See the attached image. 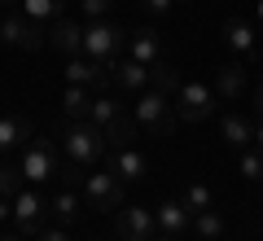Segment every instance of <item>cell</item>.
<instances>
[{
	"instance_id": "1",
	"label": "cell",
	"mask_w": 263,
	"mask_h": 241,
	"mask_svg": "<svg viewBox=\"0 0 263 241\" xmlns=\"http://www.w3.org/2000/svg\"><path fill=\"white\" fill-rule=\"evenodd\" d=\"M62 149H66V158H70V162L92 167L97 158L105 154V132L92 127V123H84V119H75L70 127L62 132Z\"/></svg>"
},
{
	"instance_id": "2",
	"label": "cell",
	"mask_w": 263,
	"mask_h": 241,
	"mask_svg": "<svg viewBox=\"0 0 263 241\" xmlns=\"http://www.w3.org/2000/svg\"><path fill=\"white\" fill-rule=\"evenodd\" d=\"M132 114H136V123H141L149 136H171V132H176V119H180V114L167 105V92H154V88L141 92V101H136Z\"/></svg>"
},
{
	"instance_id": "3",
	"label": "cell",
	"mask_w": 263,
	"mask_h": 241,
	"mask_svg": "<svg viewBox=\"0 0 263 241\" xmlns=\"http://www.w3.org/2000/svg\"><path fill=\"white\" fill-rule=\"evenodd\" d=\"M127 44V31L119 27V22H105V18H97L92 27H84V53L92 57V62H110L119 48Z\"/></svg>"
},
{
	"instance_id": "4",
	"label": "cell",
	"mask_w": 263,
	"mask_h": 241,
	"mask_svg": "<svg viewBox=\"0 0 263 241\" xmlns=\"http://www.w3.org/2000/svg\"><path fill=\"white\" fill-rule=\"evenodd\" d=\"M22 176L27 180H53L57 171H62V158H57V145L53 140H31L27 149H22Z\"/></svg>"
},
{
	"instance_id": "5",
	"label": "cell",
	"mask_w": 263,
	"mask_h": 241,
	"mask_svg": "<svg viewBox=\"0 0 263 241\" xmlns=\"http://www.w3.org/2000/svg\"><path fill=\"white\" fill-rule=\"evenodd\" d=\"M84 197L97 206V211H119L123 206V180L114 176L110 167L92 171V176H84Z\"/></svg>"
},
{
	"instance_id": "6",
	"label": "cell",
	"mask_w": 263,
	"mask_h": 241,
	"mask_svg": "<svg viewBox=\"0 0 263 241\" xmlns=\"http://www.w3.org/2000/svg\"><path fill=\"white\" fill-rule=\"evenodd\" d=\"M0 40L9 48H40V44H48V31L40 27V22H31L27 13H9V18L0 22Z\"/></svg>"
},
{
	"instance_id": "7",
	"label": "cell",
	"mask_w": 263,
	"mask_h": 241,
	"mask_svg": "<svg viewBox=\"0 0 263 241\" xmlns=\"http://www.w3.org/2000/svg\"><path fill=\"white\" fill-rule=\"evenodd\" d=\"M180 105H176V114L184 123H202V119H211L215 114V88H206V84H180Z\"/></svg>"
},
{
	"instance_id": "8",
	"label": "cell",
	"mask_w": 263,
	"mask_h": 241,
	"mask_svg": "<svg viewBox=\"0 0 263 241\" xmlns=\"http://www.w3.org/2000/svg\"><path fill=\"white\" fill-rule=\"evenodd\" d=\"M114 228H119V241H154L158 219H154V211H145V206H123L119 219H114Z\"/></svg>"
},
{
	"instance_id": "9",
	"label": "cell",
	"mask_w": 263,
	"mask_h": 241,
	"mask_svg": "<svg viewBox=\"0 0 263 241\" xmlns=\"http://www.w3.org/2000/svg\"><path fill=\"white\" fill-rule=\"evenodd\" d=\"M40 215H44V202L22 189V193L13 197V224H18L22 237H40Z\"/></svg>"
},
{
	"instance_id": "10",
	"label": "cell",
	"mask_w": 263,
	"mask_h": 241,
	"mask_svg": "<svg viewBox=\"0 0 263 241\" xmlns=\"http://www.w3.org/2000/svg\"><path fill=\"white\" fill-rule=\"evenodd\" d=\"M48 44H53L57 53H66V57H79L84 53V27L70 22V18H57L53 27H48Z\"/></svg>"
},
{
	"instance_id": "11",
	"label": "cell",
	"mask_w": 263,
	"mask_h": 241,
	"mask_svg": "<svg viewBox=\"0 0 263 241\" xmlns=\"http://www.w3.org/2000/svg\"><path fill=\"white\" fill-rule=\"evenodd\" d=\"M110 75H114V84L119 88H127V92H145V88H149V66H141V62H119L114 66L110 62Z\"/></svg>"
},
{
	"instance_id": "12",
	"label": "cell",
	"mask_w": 263,
	"mask_h": 241,
	"mask_svg": "<svg viewBox=\"0 0 263 241\" xmlns=\"http://www.w3.org/2000/svg\"><path fill=\"white\" fill-rule=\"evenodd\" d=\"M162 40H158V31L154 27H141V31H132V62H141V66H154V62H162Z\"/></svg>"
},
{
	"instance_id": "13",
	"label": "cell",
	"mask_w": 263,
	"mask_h": 241,
	"mask_svg": "<svg viewBox=\"0 0 263 241\" xmlns=\"http://www.w3.org/2000/svg\"><path fill=\"white\" fill-rule=\"evenodd\" d=\"M110 171L119 180H145V171H149V162H145V154H136V149H114V158H110Z\"/></svg>"
},
{
	"instance_id": "14",
	"label": "cell",
	"mask_w": 263,
	"mask_h": 241,
	"mask_svg": "<svg viewBox=\"0 0 263 241\" xmlns=\"http://www.w3.org/2000/svg\"><path fill=\"white\" fill-rule=\"evenodd\" d=\"M154 219H158V228L167 232V237H176V232H184L189 224H193V211H189L184 202H162L158 211H154Z\"/></svg>"
},
{
	"instance_id": "15",
	"label": "cell",
	"mask_w": 263,
	"mask_h": 241,
	"mask_svg": "<svg viewBox=\"0 0 263 241\" xmlns=\"http://www.w3.org/2000/svg\"><path fill=\"white\" fill-rule=\"evenodd\" d=\"M219 127H224V140H228V145L237 149V154L254 145V127H250V123L241 119V114H224V119H219Z\"/></svg>"
},
{
	"instance_id": "16",
	"label": "cell",
	"mask_w": 263,
	"mask_h": 241,
	"mask_svg": "<svg viewBox=\"0 0 263 241\" xmlns=\"http://www.w3.org/2000/svg\"><path fill=\"white\" fill-rule=\"evenodd\" d=\"M224 44L233 48V53L250 57V53H254V27H250V22H237V18H228V22H224Z\"/></svg>"
},
{
	"instance_id": "17",
	"label": "cell",
	"mask_w": 263,
	"mask_h": 241,
	"mask_svg": "<svg viewBox=\"0 0 263 241\" xmlns=\"http://www.w3.org/2000/svg\"><path fill=\"white\" fill-rule=\"evenodd\" d=\"M31 140V123L18 119V114H0V149H13V145H27Z\"/></svg>"
},
{
	"instance_id": "18",
	"label": "cell",
	"mask_w": 263,
	"mask_h": 241,
	"mask_svg": "<svg viewBox=\"0 0 263 241\" xmlns=\"http://www.w3.org/2000/svg\"><path fill=\"white\" fill-rule=\"evenodd\" d=\"M241 88H246V70L241 66H219L215 70V97L219 101H233Z\"/></svg>"
},
{
	"instance_id": "19",
	"label": "cell",
	"mask_w": 263,
	"mask_h": 241,
	"mask_svg": "<svg viewBox=\"0 0 263 241\" xmlns=\"http://www.w3.org/2000/svg\"><path fill=\"white\" fill-rule=\"evenodd\" d=\"M88 105H92V88L66 84V92H62V110L70 114V119H88Z\"/></svg>"
},
{
	"instance_id": "20",
	"label": "cell",
	"mask_w": 263,
	"mask_h": 241,
	"mask_svg": "<svg viewBox=\"0 0 263 241\" xmlns=\"http://www.w3.org/2000/svg\"><path fill=\"white\" fill-rule=\"evenodd\" d=\"M119 114H123V110H119V101H110V97H97V92H92V105H88V123H92V127H101V132H105L114 119H119Z\"/></svg>"
},
{
	"instance_id": "21",
	"label": "cell",
	"mask_w": 263,
	"mask_h": 241,
	"mask_svg": "<svg viewBox=\"0 0 263 241\" xmlns=\"http://www.w3.org/2000/svg\"><path fill=\"white\" fill-rule=\"evenodd\" d=\"M149 88H154V92H180V75H176V66L154 62V66H149Z\"/></svg>"
},
{
	"instance_id": "22",
	"label": "cell",
	"mask_w": 263,
	"mask_h": 241,
	"mask_svg": "<svg viewBox=\"0 0 263 241\" xmlns=\"http://www.w3.org/2000/svg\"><path fill=\"white\" fill-rule=\"evenodd\" d=\"M193 228H197L202 241H219V237H224V219H219V211H211V206L193 215Z\"/></svg>"
},
{
	"instance_id": "23",
	"label": "cell",
	"mask_w": 263,
	"mask_h": 241,
	"mask_svg": "<svg viewBox=\"0 0 263 241\" xmlns=\"http://www.w3.org/2000/svg\"><path fill=\"white\" fill-rule=\"evenodd\" d=\"M132 136H136V123H132L127 114H119V119L105 127V145H110V149H127Z\"/></svg>"
},
{
	"instance_id": "24",
	"label": "cell",
	"mask_w": 263,
	"mask_h": 241,
	"mask_svg": "<svg viewBox=\"0 0 263 241\" xmlns=\"http://www.w3.org/2000/svg\"><path fill=\"white\" fill-rule=\"evenodd\" d=\"M22 13H27L31 22L44 27V22H57V18H62V5H57V0H22Z\"/></svg>"
},
{
	"instance_id": "25",
	"label": "cell",
	"mask_w": 263,
	"mask_h": 241,
	"mask_svg": "<svg viewBox=\"0 0 263 241\" xmlns=\"http://www.w3.org/2000/svg\"><path fill=\"white\" fill-rule=\"evenodd\" d=\"M53 215L62 219V228H66V224H75L79 219V197L70 193V189H62V193L53 197Z\"/></svg>"
},
{
	"instance_id": "26",
	"label": "cell",
	"mask_w": 263,
	"mask_h": 241,
	"mask_svg": "<svg viewBox=\"0 0 263 241\" xmlns=\"http://www.w3.org/2000/svg\"><path fill=\"white\" fill-rule=\"evenodd\" d=\"M180 202H184L189 211L197 215V211H206V206L215 202V197H211V189H206V184H189V189H184V197H180Z\"/></svg>"
},
{
	"instance_id": "27",
	"label": "cell",
	"mask_w": 263,
	"mask_h": 241,
	"mask_svg": "<svg viewBox=\"0 0 263 241\" xmlns=\"http://www.w3.org/2000/svg\"><path fill=\"white\" fill-rule=\"evenodd\" d=\"M18 193H22V171L0 167V197H18Z\"/></svg>"
},
{
	"instance_id": "28",
	"label": "cell",
	"mask_w": 263,
	"mask_h": 241,
	"mask_svg": "<svg viewBox=\"0 0 263 241\" xmlns=\"http://www.w3.org/2000/svg\"><path fill=\"white\" fill-rule=\"evenodd\" d=\"M237 167H241L246 180H263V154H246L241 149V162H237Z\"/></svg>"
},
{
	"instance_id": "29",
	"label": "cell",
	"mask_w": 263,
	"mask_h": 241,
	"mask_svg": "<svg viewBox=\"0 0 263 241\" xmlns=\"http://www.w3.org/2000/svg\"><path fill=\"white\" fill-rule=\"evenodd\" d=\"M79 9H84V13H88V18H92V22H97V18H105V13H110V9H114V0H79Z\"/></svg>"
},
{
	"instance_id": "30",
	"label": "cell",
	"mask_w": 263,
	"mask_h": 241,
	"mask_svg": "<svg viewBox=\"0 0 263 241\" xmlns=\"http://www.w3.org/2000/svg\"><path fill=\"white\" fill-rule=\"evenodd\" d=\"M171 5H176V0H145V9H149L154 18H162V13H167Z\"/></svg>"
},
{
	"instance_id": "31",
	"label": "cell",
	"mask_w": 263,
	"mask_h": 241,
	"mask_svg": "<svg viewBox=\"0 0 263 241\" xmlns=\"http://www.w3.org/2000/svg\"><path fill=\"white\" fill-rule=\"evenodd\" d=\"M40 241H70V237H66V228H48V232H40Z\"/></svg>"
},
{
	"instance_id": "32",
	"label": "cell",
	"mask_w": 263,
	"mask_h": 241,
	"mask_svg": "<svg viewBox=\"0 0 263 241\" xmlns=\"http://www.w3.org/2000/svg\"><path fill=\"white\" fill-rule=\"evenodd\" d=\"M5 215H13V206H9V197H0V219H5Z\"/></svg>"
},
{
	"instance_id": "33",
	"label": "cell",
	"mask_w": 263,
	"mask_h": 241,
	"mask_svg": "<svg viewBox=\"0 0 263 241\" xmlns=\"http://www.w3.org/2000/svg\"><path fill=\"white\" fill-rule=\"evenodd\" d=\"M254 145H259V154H263V123L254 127Z\"/></svg>"
},
{
	"instance_id": "34",
	"label": "cell",
	"mask_w": 263,
	"mask_h": 241,
	"mask_svg": "<svg viewBox=\"0 0 263 241\" xmlns=\"http://www.w3.org/2000/svg\"><path fill=\"white\" fill-rule=\"evenodd\" d=\"M254 105H259V114H263V84H259V92H254Z\"/></svg>"
},
{
	"instance_id": "35",
	"label": "cell",
	"mask_w": 263,
	"mask_h": 241,
	"mask_svg": "<svg viewBox=\"0 0 263 241\" xmlns=\"http://www.w3.org/2000/svg\"><path fill=\"white\" fill-rule=\"evenodd\" d=\"M13 5H22V0H0V9H13Z\"/></svg>"
},
{
	"instance_id": "36",
	"label": "cell",
	"mask_w": 263,
	"mask_h": 241,
	"mask_svg": "<svg viewBox=\"0 0 263 241\" xmlns=\"http://www.w3.org/2000/svg\"><path fill=\"white\" fill-rule=\"evenodd\" d=\"M0 241H22V237H0Z\"/></svg>"
},
{
	"instance_id": "37",
	"label": "cell",
	"mask_w": 263,
	"mask_h": 241,
	"mask_svg": "<svg viewBox=\"0 0 263 241\" xmlns=\"http://www.w3.org/2000/svg\"><path fill=\"white\" fill-rule=\"evenodd\" d=\"M259 18H263V0H259Z\"/></svg>"
},
{
	"instance_id": "38",
	"label": "cell",
	"mask_w": 263,
	"mask_h": 241,
	"mask_svg": "<svg viewBox=\"0 0 263 241\" xmlns=\"http://www.w3.org/2000/svg\"><path fill=\"white\" fill-rule=\"evenodd\" d=\"M162 241H176V237H162Z\"/></svg>"
},
{
	"instance_id": "39",
	"label": "cell",
	"mask_w": 263,
	"mask_h": 241,
	"mask_svg": "<svg viewBox=\"0 0 263 241\" xmlns=\"http://www.w3.org/2000/svg\"><path fill=\"white\" fill-rule=\"evenodd\" d=\"M57 5H66V0H57Z\"/></svg>"
}]
</instances>
